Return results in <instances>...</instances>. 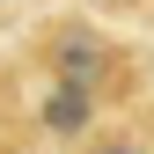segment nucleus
<instances>
[{"instance_id": "nucleus-1", "label": "nucleus", "mask_w": 154, "mask_h": 154, "mask_svg": "<svg viewBox=\"0 0 154 154\" xmlns=\"http://www.w3.org/2000/svg\"><path fill=\"white\" fill-rule=\"evenodd\" d=\"M44 66H51V81L103 95V88H110V73H118V51H110L95 29H81V22H59V29L44 37Z\"/></svg>"}, {"instance_id": "nucleus-2", "label": "nucleus", "mask_w": 154, "mask_h": 154, "mask_svg": "<svg viewBox=\"0 0 154 154\" xmlns=\"http://www.w3.org/2000/svg\"><path fill=\"white\" fill-rule=\"evenodd\" d=\"M88 118H95V95H88V88H66V81H51V95H44V132L73 140V132H88Z\"/></svg>"}, {"instance_id": "nucleus-3", "label": "nucleus", "mask_w": 154, "mask_h": 154, "mask_svg": "<svg viewBox=\"0 0 154 154\" xmlns=\"http://www.w3.org/2000/svg\"><path fill=\"white\" fill-rule=\"evenodd\" d=\"M88 154H147L140 140H103V147H88Z\"/></svg>"}]
</instances>
